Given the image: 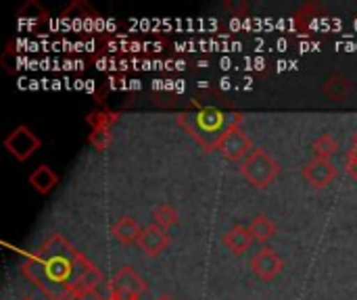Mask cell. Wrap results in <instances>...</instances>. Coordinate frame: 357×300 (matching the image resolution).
<instances>
[{"instance_id":"1","label":"cell","mask_w":357,"mask_h":300,"mask_svg":"<svg viewBox=\"0 0 357 300\" xmlns=\"http://www.w3.org/2000/svg\"><path fill=\"white\" fill-rule=\"evenodd\" d=\"M21 274L48 300H69L84 290H98L100 269L61 234L46 238L21 263Z\"/></svg>"},{"instance_id":"2","label":"cell","mask_w":357,"mask_h":300,"mask_svg":"<svg viewBox=\"0 0 357 300\" xmlns=\"http://www.w3.org/2000/svg\"><path fill=\"white\" fill-rule=\"evenodd\" d=\"M243 180L253 188H268L280 173L278 161L264 148H255L238 167Z\"/></svg>"},{"instance_id":"3","label":"cell","mask_w":357,"mask_h":300,"mask_svg":"<svg viewBox=\"0 0 357 300\" xmlns=\"http://www.w3.org/2000/svg\"><path fill=\"white\" fill-rule=\"evenodd\" d=\"M218 152L232 163H243L255 148H253V140L245 134V129L238 125V119L232 121L218 138L215 142Z\"/></svg>"},{"instance_id":"4","label":"cell","mask_w":357,"mask_h":300,"mask_svg":"<svg viewBox=\"0 0 357 300\" xmlns=\"http://www.w3.org/2000/svg\"><path fill=\"white\" fill-rule=\"evenodd\" d=\"M144 292H146V282L132 267H121L109 284L111 300H138Z\"/></svg>"},{"instance_id":"5","label":"cell","mask_w":357,"mask_h":300,"mask_svg":"<svg viewBox=\"0 0 357 300\" xmlns=\"http://www.w3.org/2000/svg\"><path fill=\"white\" fill-rule=\"evenodd\" d=\"M42 146L40 138L27 127V125H19L15 127L6 138H4V148L8 150V155L13 159H17L19 163L27 161L33 152H38Z\"/></svg>"},{"instance_id":"6","label":"cell","mask_w":357,"mask_h":300,"mask_svg":"<svg viewBox=\"0 0 357 300\" xmlns=\"http://www.w3.org/2000/svg\"><path fill=\"white\" fill-rule=\"evenodd\" d=\"M284 267V261L280 259V255L270 248V246H264L257 251V255L251 259V271L261 280V282H272L278 278V274L282 271Z\"/></svg>"},{"instance_id":"7","label":"cell","mask_w":357,"mask_h":300,"mask_svg":"<svg viewBox=\"0 0 357 300\" xmlns=\"http://www.w3.org/2000/svg\"><path fill=\"white\" fill-rule=\"evenodd\" d=\"M303 180L312 186V188H326L335 182L337 177V167L333 165V161H322V159H312L303 171H301Z\"/></svg>"},{"instance_id":"8","label":"cell","mask_w":357,"mask_h":300,"mask_svg":"<svg viewBox=\"0 0 357 300\" xmlns=\"http://www.w3.org/2000/svg\"><path fill=\"white\" fill-rule=\"evenodd\" d=\"M167 246H169V236L165 230H161L155 223L142 228V234L138 238V248L149 259H157L159 255H163V251H167Z\"/></svg>"},{"instance_id":"9","label":"cell","mask_w":357,"mask_h":300,"mask_svg":"<svg viewBox=\"0 0 357 300\" xmlns=\"http://www.w3.org/2000/svg\"><path fill=\"white\" fill-rule=\"evenodd\" d=\"M222 242H224V246L228 248V253L230 255H234V257H241V255H245L249 248H251V244H253V236H251V232H249V228H245V226H234V228H230L224 236H222Z\"/></svg>"},{"instance_id":"10","label":"cell","mask_w":357,"mask_h":300,"mask_svg":"<svg viewBox=\"0 0 357 300\" xmlns=\"http://www.w3.org/2000/svg\"><path fill=\"white\" fill-rule=\"evenodd\" d=\"M322 94L333 102H343L351 94V79L343 73H333L324 79Z\"/></svg>"},{"instance_id":"11","label":"cell","mask_w":357,"mask_h":300,"mask_svg":"<svg viewBox=\"0 0 357 300\" xmlns=\"http://www.w3.org/2000/svg\"><path fill=\"white\" fill-rule=\"evenodd\" d=\"M111 234H113V238H115L121 246H132V244H138V238H140V234H142V228L138 226L136 219H132V217L126 215V217H119V219L113 223Z\"/></svg>"},{"instance_id":"12","label":"cell","mask_w":357,"mask_h":300,"mask_svg":"<svg viewBox=\"0 0 357 300\" xmlns=\"http://www.w3.org/2000/svg\"><path fill=\"white\" fill-rule=\"evenodd\" d=\"M27 182H29V186H31L38 194L46 196V194H50V192L59 186V175H56L48 165H40L36 171L29 173Z\"/></svg>"},{"instance_id":"13","label":"cell","mask_w":357,"mask_h":300,"mask_svg":"<svg viewBox=\"0 0 357 300\" xmlns=\"http://www.w3.org/2000/svg\"><path fill=\"white\" fill-rule=\"evenodd\" d=\"M276 223L270 219V217H266V215H257V217H253V221H251V226H249V232H251V236H253V240H257V242H268V240H272L274 236H276Z\"/></svg>"},{"instance_id":"14","label":"cell","mask_w":357,"mask_h":300,"mask_svg":"<svg viewBox=\"0 0 357 300\" xmlns=\"http://www.w3.org/2000/svg\"><path fill=\"white\" fill-rule=\"evenodd\" d=\"M151 217H153V223H155V226H159V228H161V230H165V232L178 223V211H176V207H174V205H169V203H161V205H157V207L153 209Z\"/></svg>"},{"instance_id":"15","label":"cell","mask_w":357,"mask_h":300,"mask_svg":"<svg viewBox=\"0 0 357 300\" xmlns=\"http://www.w3.org/2000/svg\"><path fill=\"white\" fill-rule=\"evenodd\" d=\"M312 148H314V159L331 161V159L339 152V142H337L331 134H322L320 138L314 140Z\"/></svg>"},{"instance_id":"16","label":"cell","mask_w":357,"mask_h":300,"mask_svg":"<svg viewBox=\"0 0 357 300\" xmlns=\"http://www.w3.org/2000/svg\"><path fill=\"white\" fill-rule=\"evenodd\" d=\"M115 121H117V115L107 113V111H94L88 115V123L92 125V129H111Z\"/></svg>"},{"instance_id":"17","label":"cell","mask_w":357,"mask_h":300,"mask_svg":"<svg viewBox=\"0 0 357 300\" xmlns=\"http://www.w3.org/2000/svg\"><path fill=\"white\" fill-rule=\"evenodd\" d=\"M111 140H113L111 129H92V134H90V144L96 150H107L109 144H111Z\"/></svg>"},{"instance_id":"18","label":"cell","mask_w":357,"mask_h":300,"mask_svg":"<svg viewBox=\"0 0 357 300\" xmlns=\"http://www.w3.org/2000/svg\"><path fill=\"white\" fill-rule=\"evenodd\" d=\"M19 17L21 19H33V21H40L46 17V10L38 4V2H27L21 10H19Z\"/></svg>"},{"instance_id":"19","label":"cell","mask_w":357,"mask_h":300,"mask_svg":"<svg viewBox=\"0 0 357 300\" xmlns=\"http://www.w3.org/2000/svg\"><path fill=\"white\" fill-rule=\"evenodd\" d=\"M69 300H107L98 290H84V292H77L73 294Z\"/></svg>"},{"instance_id":"20","label":"cell","mask_w":357,"mask_h":300,"mask_svg":"<svg viewBox=\"0 0 357 300\" xmlns=\"http://www.w3.org/2000/svg\"><path fill=\"white\" fill-rule=\"evenodd\" d=\"M345 173L357 182V161H345Z\"/></svg>"},{"instance_id":"21","label":"cell","mask_w":357,"mask_h":300,"mask_svg":"<svg viewBox=\"0 0 357 300\" xmlns=\"http://www.w3.org/2000/svg\"><path fill=\"white\" fill-rule=\"evenodd\" d=\"M345 161H357V146H349V150H347V157H345Z\"/></svg>"},{"instance_id":"22","label":"cell","mask_w":357,"mask_h":300,"mask_svg":"<svg viewBox=\"0 0 357 300\" xmlns=\"http://www.w3.org/2000/svg\"><path fill=\"white\" fill-rule=\"evenodd\" d=\"M157 300H174V299H172V297H167V294H163V297H159Z\"/></svg>"},{"instance_id":"23","label":"cell","mask_w":357,"mask_h":300,"mask_svg":"<svg viewBox=\"0 0 357 300\" xmlns=\"http://www.w3.org/2000/svg\"><path fill=\"white\" fill-rule=\"evenodd\" d=\"M351 144H354V146H357V132L354 134V140H351Z\"/></svg>"},{"instance_id":"24","label":"cell","mask_w":357,"mask_h":300,"mask_svg":"<svg viewBox=\"0 0 357 300\" xmlns=\"http://www.w3.org/2000/svg\"><path fill=\"white\" fill-rule=\"evenodd\" d=\"M21 300H33V299H31V297H23V299H21Z\"/></svg>"},{"instance_id":"25","label":"cell","mask_w":357,"mask_h":300,"mask_svg":"<svg viewBox=\"0 0 357 300\" xmlns=\"http://www.w3.org/2000/svg\"><path fill=\"white\" fill-rule=\"evenodd\" d=\"M107 300H111V299H107Z\"/></svg>"}]
</instances>
